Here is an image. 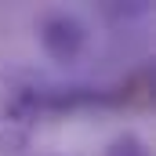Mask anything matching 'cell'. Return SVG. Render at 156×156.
I'll return each mask as SVG.
<instances>
[{
  "label": "cell",
  "instance_id": "1",
  "mask_svg": "<svg viewBox=\"0 0 156 156\" xmlns=\"http://www.w3.org/2000/svg\"><path fill=\"white\" fill-rule=\"evenodd\" d=\"M51 83L29 69H0V156H18L29 149L47 105Z\"/></svg>",
  "mask_w": 156,
  "mask_h": 156
},
{
  "label": "cell",
  "instance_id": "2",
  "mask_svg": "<svg viewBox=\"0 0 156 156\" xmlns=\"http://www.w3.org/2000/svg\"><path fill=\"white\" fill-rule=\"evenodd\" d=\"M37 40L51 62L76 66L91 47V29H87V22L80 15L55 7V11H44L37 18Z\"/></svg>",
  "mask_w": 156,
  "mask_h": 156
},
{
  "label": "cell",
  "instance_id": "3",
  "mask_svg": "<svg viewBox=\"0 0 156 156\" xmlns=\"http://www.w3.org/2000/svg\"><path fill=\"white\" fill-rule=\"evenodd\" d=\"M105 156H153V153H149V145H145L142 134L123 131V134H116V138L105 145Z\"/></svg>",
  "mask_w": 156,
  "mask_h": 156
}]
</instances>
